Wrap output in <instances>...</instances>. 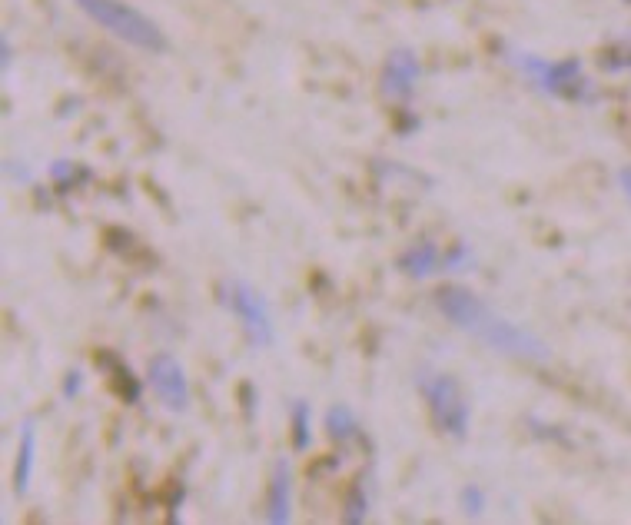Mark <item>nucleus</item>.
<instances>
[{"label": "nucleus", "instance_id": "1", "mask_svg": "<svg viewBox=\"0 0 631 525\" xmlns=\"http://www.w3.org/2000/svg\"><path fill=\"white\" fill-rule=\"evenodd\" d=\"M436 303H439L442 316H446L455 329L482 339V343L495 349V353L525 359V363H548V359H552V349H548L545 339L535 336L532 329L499 316L472 290H465V286H442Z\"/></svg>", "mask_w": 631, "mask_h": 525}, {"label": "nucleus", "instance_id": "2", "mask_svg": "<svg viewBox=\"0 0 631 525\" xmlns=\"http://www.w3.org/2000/svg\"><path fill=\"white\" fill-rule=\"evenodd\" d=\"M90 20H97L103 30H110L113 37L127 40V44L150 50V54H163L167 50V37L153 20L123 0H74Z\"/></svg>", "mask_w": 631, "mask_h": 525}, {"label": "nucleus", "instance_id": "3", "mask_svg": "<svg viewBox=\"0 0 631 525\" xmlns=\"http://www.w3.org/2000/svg\"><path fill=\"white\" fill-rule=\"evenodd\" d=\"M419 389L426 396V406L432 413V422L452 439L469 436V396H465L462 383L449 373H422Z\"/></svg>", "mask_w": 631, "mask_h": 525}, {"label": "nucleus", "instance_id": "4", "mask_svg": "<svg viewBox=\"0 0 631 525\" xmlns=\"http://www.w3.org/2000/svg\"><path fill=\"white\" fill-rule=\"evenodd\" d=\"M226 306L233 310V316L240 319L246 336H250L253 346H273L276 343V333H273V319H270V306L260 293L253 290L246 280H230L226 283Z\"/></svg>", "mask_w": 631, "mask_h": 525}, {"label": "nucleus", "instance_id": "5", "mask_svg": "<svg viewBox=\"0 0 631 525\" xmlns=\"http://www.w3.org/2000/svg\"><path fill=\"white\" fill-rule=\"evenodd\" d=\"M147 379H150V389L157 393V399L170 413H186V406H190V379H186L177 356L170 353L153 356L147 366Z\"/></svg>", "mask_w": 631, "mask_h": 525}, {"label": "nucleus", "instance_id": "6", "mask_svg": "<svg viewBox=\"0 0 631 525\" xmlns=\"http://www.w3.org/2000/svg\"><path fill=\"white\" fill-rule=\"evenodd\" d=\"M416 80H419L416 54L406 47L392 50L386 67H382V94H386L389 100H409L412 90H416Z\"/></svg>", "mask_w": 631, "mask_h": 525}, {"label": "nucleus", "instance_id": "7", "mask_svg": "<svg viewBox=\"0 0 631 525\" xmlns=\"http://www.w3.org/2000/svg\"><path fill=\"white\" fill-rule=\"evenodd\" d=\"M522 67L529 70L535 77V84L548 94H558V97H575L578 94V64L575 60H562V64H545V60H535V57H522Z\"/></svg>", "mask_w": 631, "mask_h": 525}, {"label": "nucleus", "instance_id": "8", "mask_svg": "<svg viewBox=\"0 0 631 525\" xmlns=\"http://www.w3.org/2000/svg\"><path fill=\"white\" fill-rule=\"evenodd\" d=\"M289 509H293V469H289V462L279 459L273 466L270 489H266V522L286 525L293 516Z\"/></svg>", "mask_w": 631, "mask_h": 525}, {"label": "nucleus", "instance_id": "9", "mask_svg": "<svg viewBox=\"0 0 631 525\" xmlns=\"http://www.w3.org/2000/svg\"><path fill=\"white\" fill-rule=\"evenodd\" d=\"M399 270L406 276H416V280H426V276H436L439 270H452L449 253H442L436 243H416L409 246L406 253L399 256Z\"/></svg>", "mask_w": 631, "mask_h": 525}, {"label": "nucleus", "instance_id": "10", "mask_svg": "<svg viewBox=\"0 0 631 525\" xmlns=\"http://www.w3.org/2000/svg\"><path fill=\"white\" fill-rule=\"evenodd\" d=\"M93 359H97L100 369H107V373H110V386L117 389V396L123 399V403H140L143 386H140V379L130 373V366L123 363V359L113 356L110 349H100Z\"/></svg>", "mask_w": 631, "mask_h": 525}, {"label": "nucleus", "instance_id": "11", "mask_svg": "<svg viewBox=\"0 0 631 525\" xmlns=\"http://www.w3.org/2000/svg\"><path fill=\"white\" fill-rule=\"evenodd\" d=\"M34 459H37V429L34 419L24 422L20 429V449H17V466H14V489L17 496H24L30 489V476H34Z\"/></svg>", "mask_w": 631, "mask_h": 525}, {"label": "nucleus", "instance_id": "12", "mask_svg": "<svg viewBox=\"0 0 631 525\" xmlns=\"http://www.w3.org/2000/svg\"><path fill=\"white\" fill-rule=\"evenodd\" d=\"M326 432H329V439H336V442L356 439L359 436V419H356V413L346 403L329 406L326 409Z\"/></svg>", "mask_w": 631, "mask_h": 525}, {"label": "nucleus", "instance_id": "13", "mask_svg": "<svg viewBox=\"0 0 631 525\" xmlns=\"http://www.w3.org/2000/svg\"><path fill=\"white\" fill-rule=\"evenodd\" d=\"M293 449L306 452L309 449V403L296 399L293 403Z\"/></svg>", "mask_w": 631, "mask_h": 525}, {"label": "nucleus", "instance_id": "14", "mask_svg": "<svg viewBox=\"0 0 631 525\" xmlns=\"http://www.w3.org/2000/svg\"><path fill=\"white\" fill-rule=\"evenodd\" d=\"M366 516H369V499H366V492H362V486H353V492H349V499H346L343 522L356 525V522H366Z\"/></svg>", "mask_w": 631, "mask_h": 525}, {"label": "nucleus", "instance_id": "15", "mask_svg": "<svg viewBox=\"0 0 631 525\" xmlns=\"http://www.w3.org/2000/svg\"><path fill=\"white\" fill-rule=\"evenodd\" d=\"M50 177H54L60 187H74L77 180L87 177V170H80L77 163H67V160H57L54 167H50Z\"/></svg>", "mask_w": 631, "mask_h": 525}, {"label": "nucleus", "instance_id": "16", "mask_svg": "<svg viewBox=\"0 0 631 525\" xmlns=\"http://www.w3.org/2000/svg\"><path fill=\"white\" fill-rule=\"evenodd\" d=\"M462 506L469 516H482V509H485V492L479 486H465L462 489Z\"/></svg>", "mask_w": 631, "mask_h": 525}, {"label": "nucleus", "instance_id": "17", "mask_svg": "<svg viewBox=\"0 0 631 525\" xmlns=\"http://www.w3.org/2000/svg\"><path fill=\"white\" fill-rule=\"evenodd\" d=\"M80 386H84V376H80V369H74V373H67V379H64V396L74 399L80 393Z\"/></svg>", "mask_w": 631, "mask_h": 525}, {"label": "nucleus", "instance_id": "18", "mask_svg": "<svg viewBox=\"0 0 631 525\" xmlns=\"http://www.w3.org/2000/svg\"><path fill=\"white\" fill-rule=\"evenodd\" d=\"M618 180H622V190H625V197L631 200V167H625L622 173H618Z\"/></svg>", "mask_w": 631, "mask_h": 525}]
</instances>
